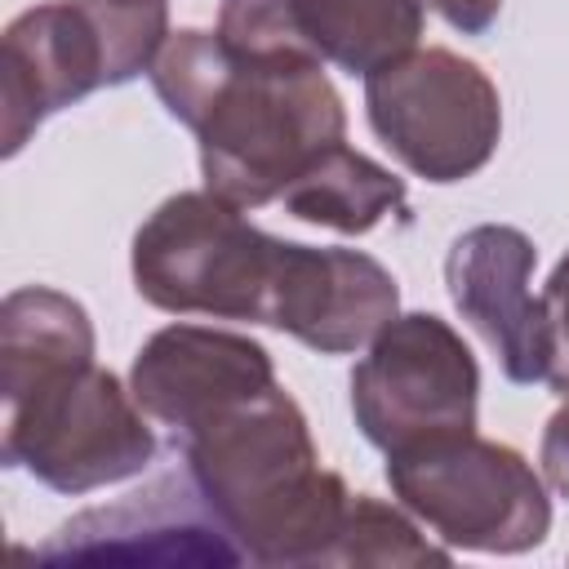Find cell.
I'll return each mask as SVG.
<instances>
[{
  "instance_id": "13",
  "label": "cell",
  "mask_w": 569,
  "mask_h": 569,
  "mask_svg": "<svg viewBox=\"0 0 569 569\" xmlns=\"http://www.w3.org/2000/svg\"><path fill=\"white\" fill-rule=\"evenodd\" d=\"M396 316L400 284L378 258L289 240L271 298V329L320 356H351L369 347Z\"/></svg>"
},
{
  "instance_id": "16",
  "label": "cell",
  "mask_w": 569,
  "mask_h": 569,
  "mask_svg": "<svg viewBox=\"0 0 569 569\" xmlns=\"http://www.w3.org/2000/svg\"><path fill=\"white\" fill-rule=\"evenodd\" d=\"M449 547L422 538L405 507L378 502L369 493H351L347 516L338 525L325 565H445Z\"/></svg>"
},
{
  "instance_id": "17",
  "label": "cell",
  "mask_w": 569,
  "mask_h": 569,
  "mask_svg": "<svg viewBox=\"0 0 569 569\" xmlns=\"http://www.w3.org/2000/svg\"><path fill=\"white\" fill-rule=\"evenodd\" d=\"M80 9L102 40L107 89L151 71L169 40V0H80Z\"/></svg>"
},
{
  "instance_id": "15",
  "label": "cell",
  "mask_w": 569,
  "mask_h": 569,
  "mask_svg": "<svg viewBox=\"0 0 569 569\" xmlns=\"http://www.w3.org/2000/svg\"><path fill=\"white\" fill-rule=\"evenodd\" d=\"M284 213L311 222V227H329L338 236H365L373 231L382 218H405L409 213V196H405V178H396L387 164H378L373 156L338 142L329 147L284 196H280Z\"/></svg>"
},
{
  "instance_id": "9",
  "label": "cell",
  "mask_w": 569,
  "mask_h": 569,
  "mask_svg": "<svg viewBox=\"0 0 569 569\" xmlns=\"http://www.w3.org/2000/svg\"><path fill=\"white\" fill-rule=\"evenodd\" d=\"M422 0H222L218 36L244 58H311L347 76L418 49Z\"/></svg>"
},
{
  "instance_id": "5",
  "label": "cell",
  "mask_w": 569,
  "mask_h": 569,
  "mask_svg": "<svg viewBox=\"0 0 569 569\" xmlns=\"http://www.w3.org/2000/svg\"><path fill=\"white\" fill-rule=\"evenodd\" d=\"M4 467H22L53 493H93L142 476L156 458V431L133 391L102 365L49 373L4 400Z\"/></svg>"
},
{
  "instance_id": "10",
  "label": "cell",
  "mask_w": 569,
  "mask_h": 569,
  "mask_svg": "<svg viewBox=\"0 0 569 569\" xmlns=\"http://www.w3.org/2000/svg\"><path fill=\"white\" fill-rule=\"evenodd\" d=\"M538 249L520 227L480 222L462 231L445 253V284L462 320L498 356V369L516 387L547 382L551 338L547 307L533 298Z\"/></svg>"
},
{
  "instance_id": "2",
  "label": "cell",
  "mask_w": 569,
  "mask_h": 569,
  "mask_svg": "<svg viewBox=\"0 0 569 569\" xmlns=\"http://www.w3.org/2000/svg\"><path fill=\"white\" fill-rule=\"evenodd\" d=\"M204 191L236 209L280 200L329 147L347 142V107L311 58H244L231 67L196 120Z\"/></svg>"
},
{
  "instance_id": "12",
  "label": "cell",
  "mask_w": 569,
  "mask_h": 569,
  "mask_svg": "<svg viewBox=\"0 0 569 569\" xmlns=\"http://www.w3.org/2000/svg\"><path fill=\"white\" fill-rule=\"evenodd\" d=\"M93 89H107V58L80 0L18 13L0 36V151L18 156L53 111Z\"/></svg>"
},
{
  "instance_id": "7",
  "label": "cell",
  "mask_w": 569,
  "mask_h": 569,
  "mask_svg": "<svg viewBox=\"0 0 569 569\" xmlns=\"http://www.w3.org/2000/svg\"><path fill=\"white\" fill-rule=\"evenodd\" d=\"M476 405L480 365L462 333L431 311L396 316L351 369L356 427L382 453L476 431Z\"/></svg>"
},
{
  "instance_id": "6",
  "label": "cell",
  "mask_w": 569,
  "mask_h": 569,
  "mask_svg": "<svg viewBox=\"0 0 569 569\" xmlns=\"http://www.w3.org/2000/svg\"><path fill=\"white\" fill-rule=\"evenodd\" d=\"M365 116L409 173L440 187L480 173L502 138L498 84L453 49H413L365 76Z\"/></svg>"
},
{
  "instance_id": "18",
  "label": "cell",
  "mask_w": 569,
  "mask_h": 569,
  "mask_svg": "<svg viewBox=\"0 0 569 569\" xmlns=\"http://www.w3.org/2000/svg\"><path fill=\"white\" fill-rule=\"evenodd\" d=\"M542 307H547V338H551L547 382L556 396H569V253L551 267L547 289H542Z\"/></svg>"
},
{
  "instance_id": "1",
  "label": "cell",
  "mask_w": 569,
  "mask_h": 569,
  "mask_svg": "<svg viewBox=\"0 0 569 569\" xmlns=\"http://www.w3.org/2000/svg\"><path fill=\"white\" fill-rule=\"evenodd\" d=\"M182 458L253 565H325L351 489L320 467L302 405L276 382L182 436Z\"/></svg>"
},
{
  "instance_id": "8",
  "label": "cell",
  "mask_w": 569,
  "mask_h": 569,
  "mask_svg": "<svg viewBox=\"0 0 569 569\" xmlns=\"http://www.w3.org/2000/svg\"><path fill=\"white\" fill-rule=\"evenodd\" d=\"M40 565H240L244 551L204 502L191 471L160 476L120 502L89 507L31 551Z\"/></svg>"
},
{
  "instance_id": "14",
  "label": "cell",
  "mask_w": 569,
  "mask_h": 569,
  "mask_svg": "<svg viewBox=\"0 0 569 569\" xmlns=\"http://www.w3.org/2000/svg\"><path fill=\"white\" fill-rule=\"evenodd\" d=\"M93 360L89 311L49 284L13 289L0 302V400L22 396L49 373Z\"/></svg>"
},
{
  "instance_id": "19",
  "label": "cell",
  "mask_w": 569,
  "mask_h": 569,
  "mask_svg": "<svg viewBox=\"0 0 569 569\" xmlns=\"http://www.w3.org/2000/svg\"><path fill=\"white\" fill-rule=\"evenodd\" d=\"M538 462H542L547 485H551L560 498H569V396H565V405H560V409L547 418V427H542Z\"/></svg>"
},
{
  "instance_id": "11",
  "label": "cell",
  "mask_w": 569,
  "mask_h": 569,
  "mask_svg": "<svg viewBox=\"0 0 569 569\" xmlns=\"http://www.w3.org/2000/svg\"><path fill=\"white\" fill-rule=\"evenodd\" d=\"M276 387V365L249 333L213 325H164L156 329L129 369V391L151 422L169 427L178 440L218 413Z\"/></svg>"
},
{
  "instance_id": "20",
  "label": "cell",
  "mask_w": 569,
  "mask_h": 569,
  "mask_svg": "<svg viewBox=\"0 0 569 569\" xmlns=\"http://www.w3.org/2000/svg\"><path fill=\"white\" fill-rule=\"evenodd\" d=\"M422 9L440 13V18H445L453 31H462V36H485V31L498 22L502 0H422Z\"/></svg>"
},
{
  "instance_id": "4",
  "label": "cell",
  "mask_w": 569,
  "mask_h": 569,
  "mask_svg": "<svg viewBox=\"0 0 569 569\" xmlns=\"http://www.w3.org/2000/svg\"><path fill=\"white\" fill-rule=\"evenodd\" d=\"M391 498L449 551L520 556L551 529V498L533 462L476 431L387 453Z\"/></svg>"
},
{
  "instance_id": "3",
  "label": "cell",
  "mask_w": 569,
  "mask_h": 569,
  "mask_svg": "<svg viewBox=\"0 0 569 569\" xmlns=\"http://www.w3.org/2000/svg\"><path fill=\"white\" fill-rule=\"evenodd\" d=\"M289 240L258 231L213 191L169 196L133 236V289L173 316L271 320Z\"/></svg>"
}]
</instances>
